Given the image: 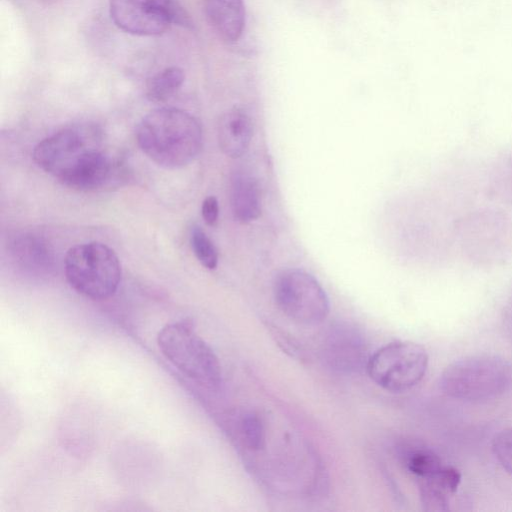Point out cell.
<instances>
[{
    "instance_id": "6da1fadb",
    "label": "cell",
    "mask_w": 512,
    "mask_h": 512,
    "mask_svg": "<svg viewBox=\"0 0 512 512\" xmlns=\"http://www.w3.org/2000/svg\"><path fill=\"white\" fill-rule=\"evenodd\" d=\"M101 139L95 126L68 127L41 140L33 150V160L63 185L93 191L107 185L115 173Z\"/></svg>"
},
{
    "instance_id": "7a4b0ae2",
    "label": "cell",
    "mask_w": 512,
    "mask_h": 512,
    "mask_svg": "<svg viewBox=\"0 0 512 512\" xmlns=\"http://www.w3.org/2000/svg\"><path fill=\"white\" fill-rule=\"evenodd\" d=\"M135 135L142 152L168 169L189 164L199 154L203 143L199 121L175 107L150 111L139 122Z\"/></svg>"
},
{
    "instance_id": "3957f363",
    "label": "cell",
    "mask_w": 512,
    "mask_h": 512,
    "mask_svg": "<svg viewBox=\"0 0 512 512\" xmlns=\"http://www.w3.org/2000/svg\"><path fill=\"white\" fill-rule=\"evenodd\" d=\"M512 385V365L496 355H472L449 364L439 387L447 396L470 402L498 398Z\"/></svg>"
},
{
    "instance_id": "277c9868",
    "label": "cell",
    "mask_w": 512,
    "mask_h": 512,
    "mask_svg": "<svg viewBox=\"0 0 512 512\" xmlns=\"http://www.w3.org/2000/svg\"><path fill=\"white\" fill-rule=\"evenodd\" d=\"M163 355L183 374L200 385L217 389L222 380L219 360L195 332L189 320L165 325L157 336Z\"/></svg>"
},
{
    "instance_id": "5b68a950",
    "label": "cell",
    "mask_w": 512,
    "mask_h": 512,
    "mask_svg": "<svg viewBox=\"0 0 512 512\" xmlns=\"http://www.w3.org/2000/svg\"><path fill=\"white\" fill-rule=\"evenodd\" d=\"M69 285L92 300H105L115 294L121 281V265L116 253L100 242L71 247L64 259Z\"/></svg>"
},
{
    "instance_id": "8992f818",
    "label": "cell",
    "mask_w": 512,
    "mask_h": 512,
    "mask_svg": "<svg viewBox=\"0 0 512 512\" xmlns=\"http://www.w3.org/2000/svg\"><path fill=\"white\" fill-rule=\"evenodd\" d=\"M428 354L423 346L397 341L378 349L366 369L373 382L384 390L400 393L415 387L425 376Z\"/></svg>"
},
{
    "instance_id": "52a82bcc",
    "label": "cell",
    "mask_w": 512,
    "mask_h": 512,
    "mask_svg": "<svg viewBox=\"0 0 512 512\" xmlns=\"http://www.w3.org/2000/svg\"><path fill=\"white\" fill-rule=\"evenodd\" d=\"M273 294L281 312L298 324L316 326L329 314V300L324 289L304 270L281 271L275 278Z\"/></svg>"
},
{
    "instance_id": "ba28073f",
    "label": "cell",
    "mask_w": 512,
    "mask_h": 512,
    "mask_svg": "<svg viewBox=\"0 0 512 512\" xmlns=\"http://www.w3.org/2000/svg\"><path fill=\"white\" fill-rule=\"evenodd\" d=\"M109 11L118 28L137 36L160 35L173 23H188L174 0H110Z\"/></svg>"
},
{
    "instance_id": "9c48e42d",
    "label": "cell",
    "mask_w": 512,
    "mask_h": 512,
    "mask_svg": "<svg viewBox=\"0 0 512 512\" xmlns=\"http://www.w3.org/2000/svg\"><path fill=\"white\" fill-rule=\"evenodd\" d=\"M366 348L361 334L349 324L331 327L323 354L327 363L336 371L357 372L364 365Z\"/></svg>"
},
{
    "instance_id": "30bf717a",
    "label": "cell",
    "mask_w": 512,
    "mask_h": 512,
    "mask_svg": "<svg viewBox=\"0 0 512 512\" xmlns=\"http://www.w3.org/2000/svg\"><path fill=\"white\" fill-rule=\"evenodd\" d=\"M253 135L249 115L241 108L234 107L220 118L217 136L220 149L231 158L241 157L248 149Z\"/></svg>"
},
{
    "instance_id": "8fae6325",
    "label": "cell",
    "mask_w": 512,
    "mask_h": 512,
    "mask_svg": "<svg viewBox=\"0 0 512 512\" xmlns=\"http://www.w3.org/2000/svg\"><path fill=\"white\" fill-rule=\"evenodd\" d=\"M209 23L225 42L238 41L245 27L243 0H203Z\"/></svg>"
},
{
    "instance_id": "7c38bea8",
    "label": "cell",
    "mask_w": 512,
    "mask_h": 512,
    "mask_svg": "<svg viewBox=\"0 0 512 512\" xmlns=\"http://www.w3.org/2000/svg\"><path fill=\"white\" fill-rule=\"evenodd\" d=\"M461 482L460 472L449 465H444L432 476L418 480L420 499L426 511H446L449 501Z\"/></svg>"
},
{
    "instance_id": "4fadbf2b",
    "label": "cell",
    "mask_w": 512,
    "mask_h": 512,
    "mask_svg": "<svg viewBox=\"0 0 512 512\" xmlns=\"http://www.w3.org/2000/svg\"><path fill=\"white\" fill-rule=\"evenodd\" d=\"M16 264L27 271L48 272L54 263L53 252L47 241L37 234H22L10 246Z\"/></svg>"
},
{
    "instance_id": "5bb4252c",
    "label": "cell",
    "mask_w": 512,
    "mask_h": 512,
    "mask_svg": "<svg viewBox=\"0 0 512 512\" xmlns=\"http://www.w3.org/2000/svg\"><path fill=\"white\" fill-rule=\"evenodd\" d=\"M230 203L234 218L241 223L257 219L261 214L260 187L255 178L245 173L233 175Z\"/></svg>"
},
{
    "instance_id": "9a60e30c",
    "label": "cell",
    "mask_w": 512,
    "mask_h": 512,
    "mask_svg": "<svg viewBox=\"0 0 512 512\" xmlns=\"http://www.w3.org/2000/svg\"><path fill=\"white\" fill-rule=\"evenodd\" d=\"M401 459L406 470L417 480L432 476L445 465L434 451L418 445L405 447Z\"/></svg>"
},
{
    "instance_id": "2e32d148",
    "label": "cell",
    "mask_w": 512,
    "mask_h": 512,
    "mask_svg": "<svg viewBox=\"0 0 512 512\" xmlns=\"http://www.w3.org/2000/svg\"><path fill=\"white\" fill-rule=\"evenodd\" d=\"M184 79L185 75L181 68L167 67L148 79L146 97L152 102H164L180 89Z\"/></svg>"
},
{
    "instance_id": "e0dca14e",
    "label": "cell",
    "mask_w": 512,
    "mask_h": 512,
    "mask_svg": "<svg viewBox=\"0 0 512 512\" xmlns=\"http://www.w3.org/2000/svg\"><path fill=\"white\" fill-rule=\"evenodd\" d=\"M191 248L198 261L207 269H215L218 264V253L211 239L198 226L190 233Z\"/></svg>"
},
{
    "instance_id": "ac0fdd59",
    "label": "cell",
    "mask_w": 512,
    "mask_h": 512,
    "mask_svg": "<svg viewBox=\"0 0 512 512\" xmlns=\"http://www.w3.org/2000/svg\"><path fill=\"white\" fill-rule=\"evenodd\" d=\"M240 430L245 444L252 450H259L265 444V426L258 414L249 412L240 421Z\"/></svg>"
},
{
    "instance_id": "d6986e66",
    "label": "cell",
    "mask_w": 512,
    "mask_h": 512,
    "mask_svg": "<svg viewBox=\"0 0 512 512\" xmlns=\"http://www.w3.org/2000/svg\"><path fill=\"white\" fill-rule=\"evenodd\" d=\"M492 451L500 465L512 475V427L503 429L494 436Z\"/></svg>"
},
{
    "instance_id": "ffe728a7",
    "label": "cell",
    "mask_w": 512,
    "mask_h": 512,
    "mask_svg": "<svg viewBox=\"0 0 512 512\" xmlns=\"http://www.w3.org/2000/svg\"><path fill=\"white\" fill-rule=\"evenodd\" d=\"M201 214L207 225L214 226L217 223L219 217V205L214 196H208L203 200Z\"/></svg>"
}]
</instances>
